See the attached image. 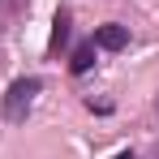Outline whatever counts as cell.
<instances>
[{
    "label": "cell",
    "mask_w": 159,
    "mask_h": 159,
    "mask_svg": "<svg viewBox=\"0 0 159 159\" xmlns=\"http://www.w3.org/2000/svg\"><path fill=\"white\" fill-rule=\"evenodd\" d=\"M39 90H43V78H17L9 82V90H4V99H0V116L9 120V125H26L30 107L39 99Z\"/></svg>",
    "instance_id": "1"
},
{
    "label": "cell",
    "mask_w": 159,
    "mask_h": 159,
    "mask_svg": "<svg viewBox=\"0 0 159 159\" xmlns=\"http://www.w3.org/2000/svg\"><path fill=\"white\" fill-rule=\"evenodd\" d=\"M90 43H95L99 52H125V48H129V26H120V22H107V26H95V34H90Z\"/></svg>",
    "instance_id": "2"
},
{
    "label": "cell",
    "mask_w": 159,
    "mask_h": 159,
    "mask_svg": "<svg viewBox=\"0 0 159 159\" xmlns=\"http://www.w3.org/2000/svg\"><path fill=\"white\" fill-rule=\"evenodd\" d=\"M69 26H73V22H69V9H60L56 22H52V39H48V52H52V56L65 52V43H69Z\"/></svg>",
    "instance_id": "3"
},
{
    "label": "cell",
    "mask_w": 159,
    "mask_h": 159,
    "mask_svg": "<svg viewBox=\"0 0 159 159\" xmlns=\"http://www.w3.org/2000/svg\"><path fill=\"white\" fill-rule=\"evenodd\" d=\"M95 52H99V48H95V43H90V39H86V43H82L78 52H73V60H69V73H86V69H90V65H95Z\"/></svg>",
    "instance_id": "4"
},
{
    "label": "cell",
    "mask_w": 159,
    "mask_h": 159,
    "mask_svg": "<svg viewBox=\"0 0 159 159\" xmlns=\"http://www.w3.org/2000/svg\"><path fill=\"white\" fill-rule=\"evenodd\" d=\"M112 159H138V155H133V151H120V155H112Z\"/></svg>",
    "instance_id": "5"
}]
</instances>
